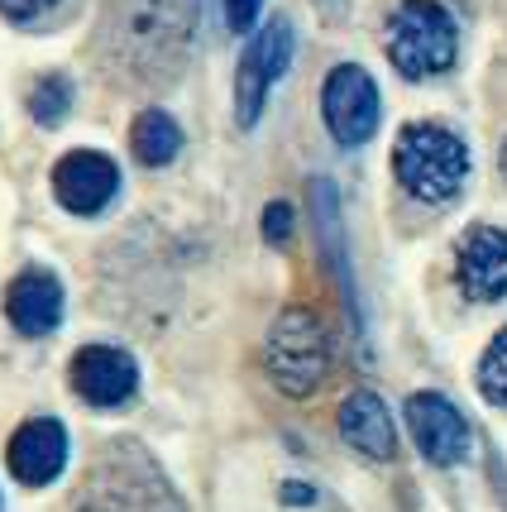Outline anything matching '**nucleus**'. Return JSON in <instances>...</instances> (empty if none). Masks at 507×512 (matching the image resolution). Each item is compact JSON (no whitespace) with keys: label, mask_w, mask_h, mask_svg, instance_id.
<instances>
[{"label":"nucleus","mask_w":507,"mask_h":512,"mask_svg":"<svg viewBox=\"0 0 507 512\" xmlns=\"http://www.w3.org/2000/svg\"><path fill=\"white\" fill-rule=\"evenodd\" d=\"M201 0H111L101 48L120 77H168L197 34Z\"/></svg>","instance_id":"obj_1"},{"label":"nucleus","mask_w":507,"mask_h":512,"mask_svg":"<svg viewBox=\"0 0 507 512\" xmlns=\"http://www.w3.org/2000/svg\"><path fill=\"white\" fill-rule=\"evenodd\" d=\"M72 512H187L168 474L139 441H115L96 455L87 484L72 498Z\"/></svg>","instance_id":"obj_2"},{"label":"nucleus","mask_w":507,"mask_h":512,"mask_svg":"<svg viewBox=\"0 0 507 512\" xmlns=\"http://www.w3.org/2000/svg\"><path fill=\"white\" fill-rule=\"evenodd\" d=\"M393 173L417 201L445 206V201L460 197L464 178H469V149L455 130H445L436 120H417L397 134Z\"/></svg>","instance_id":"obj_3"},{"label":"nucleus","mask_w":507,"mask_h":512,"mask_svg":"<svg viewBox=\"0 0 507 512\" xmlns=\"http://www.w3.org/2000/svg\"><path fill=\"white\" fill-rule=\"evenodd\" d=\"M383 44H388V58L402 77L431 82V77L455 67L460 29H455V15L441 0H397V10L388 15V29H383Z\"/></svg>","instance_id":"obj_4"},{"label":"nucleus","mask_w":507,"mask_h":512,"mask_svg":"<svg viewBox=\"0 0 507 512\" xmlns=\"http://www.w3.org/2000/svg\"><path fill=\"white\" fill-rule=\"evenodd\" d=\"M264 369L283 398H311L331 374V335L307 307H287L268 326Z\"/></svg>","instance_id":"obj_5"},{"label":"nucleus","mask_w":507,"mask_h":512,"mask_svg":"<svg viewBox=\"0 0 507 512\" xmlns=\"http://www.w3.org/2000/svg\"><path fill=\"white\" fill-rule=\"evenodd\" d=\"M292 48H297V34H292L287 20H268L249 39V48H244V58H240V72H235V120H240L244 130L259 125L268 91H273V82L292 63Z\"/></svg>","instance_id":"obj_6"},{"label":"nucleus","mask_w":507,"mask_h":512,"mask_svg":"<svg viewBox=\"0 0 507 512\" xmlns=\"http://www.w3.org/2000/svg\"><path fill=\"white\" fill-rule=\"evenodd\" d=\"M321 115H326V130L335 134V144H345V149L369 144L378 120H383L374 77L359 63H340L321 87Z\"/></svg>","instance_id":"obj_7"},{"label":"nucleus","mask_w":507,"mask_h":512,"mask_svg":"<svg viewBox=\"0 0 507 512\" xmlns=\"http://www.w3.org/2000/svg\"><path fill=\"white\" fill-rule=\"evenodd\" d=\"M407 431H412L421 455L441 469L460 465L464 455H469V446H474L464 412L445 393H412L407 398Z\"/></svg>","instance_id":"obj_8"},{"label":"nucleus","mask_w":507,"mask_h":512,"mask_svg":"<svg viewBox=\"0 0 507 512\" xmlns=\"http://www.w3.org/2000/svg\"><path fill=\"white\" fill-rule=\"evenodd\" d=\"M455 278H460L464 297H474V302L507 297V230L469 225L455 249Z\"/></svg>","instance_id":"obj_9"},{"label":"nucleus","mask_w":507,"mask_h":512,"mask_svg":"<svg viewBox=\"0 0 507 512\" xmlns=\"http://www.w3.org/2000/svg\"><path fill=\"white\" fill-rule=\"evenodd\" d=\"M53 192L72 216H96L120 192V168H115V158L96 154V149H77L53 168Z\"/></svg>","instance_id":"obj_10"},{"label":"nucleus","mask_w":507,"mask_h":512,"mask_svg":"<svg viewBox=\"0 0 507 512\" xmlns=\"http://www.w3.org/2000/svg\"><path fill=\"white\" fill-rule=\"evenodd\" d=\"M72 388L91 407H125L139 388V364L115 345H87L72 359Z\"/></svg>","instance_id":"obj_11"},{"label":"nucleus","mask_w":507,"mask_h":512,"mask_svg":"<svg viewBox=\"0 0 507 512\" xmlns=\"http://www.w3.org/2000/svg\"><path fill=\"white\" fill-rule=\"evenodd\" d=\"M5 460H10V474H15L20 484H29V489L53 484V479L67 469V431H63V422H53V417H34V422H24L20 431L10 436Z\"/></svg>","instance_id":"obj_12"},{"label":"nucleus","mask_w":507,"mask_h":512,"mask_svg":"<svg viewBox=\"0 0 507 512\" xmlns=\"http://www.w3.org/2000/svg\"><path fill=\"white\" fill-rule=\"evenodd\" d=\"M5 316L20 335H48L63 321V283L48 268H29L20 273L10 292H5Z\"/></svg>","instance_id":"obj_13"},{"label":"nucleus","mask_w":507,"mask_h":512,"mask_svg":"<svg viewBox=\"0 0 507 512\" xmlns=\"http://www.w3.org/2000/svg\"><path fill=\"white\" fill-rule=\"evenodd\" d=\"M340 436L369 460H393L397 455L393 412H388V402L378 398L374 388H359V393L340 402Z\"/></svg>","instance_id":"obj_14"},{"label":"nucleus","mask_w":507,"mask_h":512,"mask_svg":"<svg viewBox=\"0 0 507 512\" xmlns=\"http://www.w3.org/2000/svg\"><path fill=\"white\" fill-rule=\"evenodd\" d=\"M130 144H134V158L144 163V168H163V163H173L182 154V130H177V120L168 111H144L134 120L130 130Z\"/></svg>","instance_id":"obj_15"},{"label":"nucleus","mask_w":507,"mask_h":512,"mask_svg":"<svg viewBox=\"0 0 507 512\" xmlns=\"http://www.w3.org/2000/svg\"><path fill=\"white\" fill-rule=\"evenodd\" d=\"M29 111L39 125H63L67 111H72V82H67L63 72H48L34 82V96H29Z\"/></svg>","instance_id":"obj_16"},{"label":"nucleus","mask_w":507,"mask_h":512,"mask_svg":"<svg viewBox=\"0 0 507 512\" xmlns=\"http://www.w3.org/2000/svg\"><path fill=\"white\" fill-rule=\"evenodd\" d=\"M479 393L493 407H507V326L488 340L484 359H479Z\"/></svg>","instance_id":"obj_17"},{"label":"nucleus","mask_w":507,"mask_h":512,"mask_svg":"<svg viewBox=\"0 0 507 512\" xmlns=\"http://www.w3.org/2000/svg\"><path fill=\"white\" fill-rule=\"evenodd\" d=\"M264 240L268 245H287L292 240V206L287 201H273L264 211Z\"/></svg>","instance_id":"obj_18"},{"label":"nucleus","mask_w":507,"mask_h":512,"mask_svg":"<svg viewBox=\"0 0 507 512\" xmlns=\"http://www.w3.org/2000/svg\"><path fill=\"white\" fill-rule=\"evenodd\" d=\"M259 10H264V0H225V24L235 34H249L259 24Z\"/></svg>","instance_id":"obj_19"},{"label":"nucleus","mask_w":507,"mask_h":512,"mask_svg":"<svg viewBox=\"0 0 507 512\" xmlns=\"http://www.w3.org/2000/svg\"><path fill=\"white\" fill-rule=\"evenodd\" d=\"M53 5H58V0H0V15L29 24V20H39V15H48Z\"/></svg>","instance_id":"obj_20"},{"label":"nucleus","mask_w":507,"mask_h":512,"mask_svg":"<svg viewBox=\"0 0 507 512\" xmlns=\"http://www.w3.org/2000/svg\"><path fill=\"white\" fill-rule=\"evenodd\" d=\"M287 503H311V489H302V484H292V489H283Z\"/></svg>","instance_id":"obj_21"},{"label":"nucleus","mask_w":507,"mask_h":512,"mask_svg":"<svg viewBox=\"0 0 507 512\" xmlns=\"http://www.w3.org/2000/svg\"><path fill=\"white\" fill-rule=\"evenodd\" d=\"M316 5H321L326 15H345V0H316Z\"/></svg>","instance_id":"obj_22"},{"label":"nucleus","mask_w":507,"mask_h":512,"mask_svg":"<svg viewBox=\"0 0 507 512\" xmlns=\"http://www.w3.org/2000/svg\"><path fill=\"white\" fill-rule=\"evenodd\" d=\"M498 163H503V178H507V139H503V154H498Z\"/></svg>","instance_id":"obj_23"}]
</instances>
